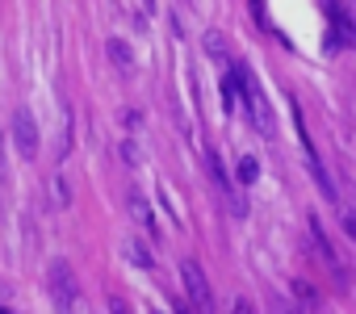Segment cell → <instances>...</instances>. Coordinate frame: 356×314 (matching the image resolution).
<instances>
[{
  "instance_id": "cell-2",
  "label": "cell",
  "mask_w": 356,
  "mask_h": 314,
  "mask_svg": "<svg viewBox=\"0 0 356 314\" xmlns=\"http://www.w3.org/2000/svg\"><path fill=\"white\" fill-rule=\"evenodd\" d=\"M181 281H185V289H189V301H193L202 314H214V293H210V281H206V272H202L197 260H181Z\"/></svg>"
},
{
  "instance_id": "cell-3",
  "label": "cell",
  "mask_w": 356,
  "mask_h": 314,
  "mask_svg": "<svg viewBox=\"0 0 356 314\" xmlns=\"http://www.w3.org/2000/svg\"><path fill=\"white\" fill-rule=\"evenodd\" d=\"M293 117H298V126H302V109H298V101H293ZM298 142H302V155H306V168H310V176H314V185L323 189V197H327V201H335V185H331V176H327V168L318 164V155H314V142H310V134H306V126L298 130Z\"/></svg>"
},
{
  "instance_id": "cell-8",
  "label": "cell",
  "mask_w": 356,
  "mask_h": 314,
  "mask_svg": "<svg viewBox=\"0 0 356 314\" xmlns=\"http://www.w3.org/2000/svg\"><path fill=\"white\" fill-rule=\"evenodd\" d=\"M248 5H252V17L264 26V0H248Z\"/></svg>"
},
{
  "instance_id": "cell-1",
  "label": "cell",
  "mask_w": 356,
  "mask_h": 314,
  "mask_svg": "<svg viewBox=\"0 0 356 314\" xmlns=\"http://www.w3.org/2000/svg\"><path fill=\"white\" fill-rule=\"evenodd\" d=\"M239 72V88H243V101H248V113H252V122H256V130L260 134H273L277 130V122H273V109H268V97H264V88L256 84V76H252V67H235Z\"/></svg>"
},
{
  "instance_id": "cell-10",
  "label": "cell",
  "mask_w": 356,
  "mask_h": 314,
  "mask_svg": "<svg viewBox=\"0 0 356 314\" xmlns=\"http://www.w3.org/2000/svg\"><path fill=\"white\" fill-rule=\"evenodd\" d=\"M343 231H348V235L356 239V214H343Z\"/></svg>"
},
{
  "instance_id": "cell-4",
  "label": "cell",
  "mask_w": 356,
  "mask_h": 314,
  "mask_svg": "<svg viewBox=\"0 0 356 314\" xmlns=\"http://www.w3.org/2000/svg\"><path fill=\"white\" fill-rule=\"evenodd\" d=\"M13 138H17L22 160H34V155H38V130H34V117L30 113H17L13 117Z\"/></svg>"
},
{
  "instance_id": "cell-5",
  "label": "cell",
  "mask_w": 356,
  "mask_h": 314,
  "mask_svg": "<svg viewBox=\"0 0 356 314\" xmlns=\"http://www.w3.org/2000/svg\"><path fill=\"white\" fill-rule=\"evenodd\" d=\"M206 172H210V181H214V189H218V193H222V197L231 201V210H235V214H248V206H243V197H239V193L231 189V181H227V176H222V168H218V155H210V151H206Z\"/></svg>"
},
{
  "instance_id": "cell-9",
  "label": "cell",
  "mask_w": 356,
  "mask_h": 314,
  "mask_svg": "<svg viewBox=\"0 0 356 314\" xmlns=\"http://www.w3.org/2000/svg\"><path fill=\"white\" fill-rule=\"evenodd\" d=\"M231 314H256V310H252V301H243V297H239V301L231 306Z\"/></svg>"
},
{
  "instance_id": "cell-12",
  "label": "cell",
  "mask_w": 356,
  "mask_h": 314,
  "mask_svg": "<svg viewBox=\"0 0 356 314\" xmlns=\"http://www.w3.org/2000/svg\"><path fill=\"white\" fill-rule=\"evenodd\" d=\"M277 314H289V310H277Z\"/></svg>"
},
{
  "instance_id": "cell-11",
  "label": "cell",
  "mask_w": 356,
  "mask_h": 314,
  "mask_svg": "<svg viewBox=\"0 0 356 314\" xmlns=\"http://www.w3.org/2000/svg\"><path fill=\"white\" fill-rule=\"evenodd\" d=\"M0 314H13V310H5V306H0Z\"/></svg>"
},
{
  "instance_id": "cell-7",
  "label": "cell",
  "mask_w": 356,
  "mask_h": 314,
  "mask_svg": "<svg viewBox=\"0 0 356 314\" xmlns=\"http://www.w3.org/2000/svg\"><path fill=\"white\" fill-rule=\"evenodd\" d=\"M256 172H260V168H256V160H252V155H243V160H239V181H243V185H252V181H256Z\"/></svg>"
},
{
  "instance_id": "cell-6",
  "label": "cell",
  "mask_w": 356,
  "mask_h": 314,
  "mask_svg": "<svg viewBox=\"0 0 356 314\" xmlns=\"http://www.w3.org/2000/svg\"><path fill=\"white\" fill-rule=\"evenodd\" d=\"M130 214L138 218V226H143V231H155V218H151V210H147L143 193H130Z\"/></svg>"
}]
</instances>
